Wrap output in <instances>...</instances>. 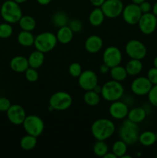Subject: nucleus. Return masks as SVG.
<instances>
[{
  "label": "nucleus",
  "instance_id": "1",
  "mask_svg": "<svg viewBox=\"0 0 157 158\" xmlns=\"http://www.w3.org/2000/svg\"><path fill=\"white\" fill-rule=\"evenodd\" d=\"M115 131V123L107 118L95 120L91 126V133L96 140H106L110 138Z\"/></svg>",
  "mask_w": 157,
  "mask_h": 158
},
{
  "label": "nucleus",
  "instance_id": "2",
  "mask_svg": "<svg viewBox=\"0 0 157 158\" xmlns=\"http://www.w3.org/2000/svg\"><path fill=\"white\" fill-rule=\"evenodd\" d=\"M0 14L5 22L10 24L18 23L22 16V12L19 4L14 0H6L2 4Z\"/></svg>",
  "mask_w": 157,
  "mask_h": 158
},
{
  "label": "nucleus",
  "instance_id": "3",
  "mask_svg": "<svg viewBox=\"0 0 157 158\" xmlns=\"http://www.w3.org/2000/svg\"><path fill=\"white\" fill-rule=\"evenodd\" d=\"M139 134L138 124L133 123L129 119L124 120L119 129V137L128 145H132L137 143Z\"/></svg>",
  "mask_w": 157,
  "mask_h": 158
},
{
  "label": "nucleus",
  "instance_id": "4",
  "mask_svg": "<svg viewBox=\"0 0 157 158\" xmlns=\"http://www.w3.org/2000/svg\"><path fill=\"white\" fill-rule=\"evenodd\" d=\"M124 87L121 82L112 80L107 81L102 86L101 97L108 102H114L119 100L124 94Z\"/></svg>",
  "mask_w": 157,
  "mask_h": 158
},
{
  "label": "nucleus",
  "instance_id": "5",
  "mask_svg": "<svg viewBox=\"0 0 157 158\" xmlns=\"http://www.w3.org/2000/svg\"><path fill=\"white\" fill-rule=\"evenodd\" d=\"M58 40L56 35L51 32H44L35 37L34 46L38 51L46 53L52 51L56 46Z\"/></svg>",
  "mask_w": 157,
  "mask_h": 158
},
{
  "label": "nucleus",
  "instance_id": "6",
  "mask_svg": "<svg viewBox=\"0 0 157 158\" xmlns=\"http://www.w3.org/2000/svg\"><path fill=\"white\" fill-rule=\"evenodd\" d=\"M72 97L69 93L65 91H58L54 93L49 98V106L53 110L63 111L69 109L72 104Z\"/></svg>",
  "mask_w": 157,
  "mask_h": 158
},
{
  "label": "nucleus",
  "instance_id": "7",
  "mask_svg": "<svg viewBox=\"0 0 157 158\" xmlns=\"http://www.w3.org/2000/svg\"><path fill=\"white\" fill-rule=\"evenodd\" d=\"M22 125L26 134L36 137H39L45 129V123L42 119L35 114L26 116Z\"/></svg>",
  "mask_w": 157,
  "mask_h": 158
},
{
  "label": "nucleus",
  "instance_id": "8",
  "mask_svg": "<svg viewBox=\"0 0 157 158\" xmlns=\"http://www.w3.org/2000/svg\"><path fill=\"white\" fill-rule=\"evenodd\" d=\"M125 52L130 59L142 60L147 55V49L143 43L138 40H131L125 46Z\"/></svg>",
  "mask_w": 157,
  "mask_h": 158
},
{
  "label": "nucleus",
  "instance_id": "9",
  "mask_svg": "<svg viewBox=\"0 0 157 158\" xmlns=\"http://www.w3.org/2000/svg\"><path fill=\"white\" fill-rule=\"evenodd\" d=\"M100 8L106 18L115 19L122 15L124 6L120 0H106Z\"/></svg>",
  "mask_w": 157,
  "mask_h": 158
},
{
  "label": "nucleus",
  "instance_id": "10",
  "mask_svg": "<svg viewBox=\"0 0 157 158\" xmlns=\"http://www.w3.org/2000/svg\"><path fill=\"white\" fill-rule=\"evenodd\" d=\"M140 32L144 35H151L155 31L157 27V16L152 12L142 15L138 23Z\"/></svg>",
  "mask_w": 157,
  "mask_h": 158
},
{
  "label": "nucleus",
  "instance_id": "11",
  "mask_svg": "<svg viewBox=\"0 0 157 158\" xmlns=\"http://www.w3.org/2000/svg\"><path fill=\"white\" fill-rule=\"evenodd\" d=\"M142 15L143 13L140 10L139 6L132 2L124 6L122 12V15L125 23L131 26L138 24Z\"/></svg>",
  "mask_w": 157,
  "mask_h": 158
},
{
  "label": "nucleus",
  "instance_id": "12",
  "mask_svg": "<svg viewBox=\"0 0 157 158\" xmlns=\"http://www.w3.org/2000/svg\"><path fill=\"white\" fill-rule=\"evenodd\" d=\"M78 86L83 90H92L98 85L99 80L97 74L90 69L83 70L82 73L78 77Z\"/></svg>",
  "mask_w": 157,
  "mask_h": 158
},
{
  "label": "nucleus",
  "instance_id": "13",
  "mask_svg": "<svg viewBox=\"0 0 157 158\" xmlns=\"http://www.w3.org/2000/svg\"><path fill=\"white\" fill-rule=\"evenodd\" d=\"M123 60V54L118 47L114 46H109L103 52V60L109 68L120 65Z\"/></svg>",
  "mask_w": 157,
  "mask_h": 158
},
{
  "label": "nucleus",
  "instance_id": "14",
  "mask_svg": "<svg viewBox=\"0 0 157 158\" xmlns=\"http://www.w3.org/2000/svg\"><path fill=\"white\" fill-rule=\"evenodd\" d=\"M152 86V84L147 77H139L132 80V83H131L130 89L131 91L135 95L142 97V96L147 95L149 91H150Z\"/></svg>",
  "mask_w": 157,
  "mask_h": 158
},
{
  "label": "nucleus",
  "instance_id": "15",
  "mask_svg": "<svg viewBox=\"0 0 157 158\" xmlns=\"http://www.w3.org/2000/svg\"><path fill=\"white\" fill-rule=\"evenodd\" d=\"M7 118L11 123L14 125H22L26 117V113L24 108L18 104L11 105L6 111Z\"/></svg>",
  "mask_w": 157,
  "mask_h": 158
},
{
  "label": "nucleus",
  "instance_id": "16",
  "mask_svg": "<svg viewBox=\"0 0 157 158\" xmlns=\"http://www.w3.org/2000/svg\"><path fill=\"white\" fill-rule=\"evenodd\" d=\"M129 110V106L127 103L120 100L112 102L109 108V113L111 117L118 120L126 118Z\"/></svg>",
  "mask_w": 157,
  "mask_h": 158
},
{
  "label": "nucleus",
  "instance_id": "17",
  "mask_svg": "<svg viewBox=\"0 0 157 158\" xmlns=\"http://www.w3.org/2000/svg\"><path fill=\"white\" fill-rule=\"evenodd\" d=\"M103 46V39L97 35H91L85 41V49L89 53H97L101 50Z\"/></svg>",
  "mask_w": 157,
  "mask_h": 158
},
{
  "label": "nucleus",
  "instance_id": "18",
  "mask_svg": "<svg viewBox=\"0 0 157 158\" xmlns=\"http://www.w3.org/2000/svg\"><path fill=\"white\" fill-rule=\"evenodd\" d=\"M10 68L13 72L18 73H22L26 72V69L29 67L28 58L22 56H16L11 60Z\"/></svg>",
  "mask_w": 157,
  "mask_h": 158
},
{
  "label": "nucleus",
  "instance_id": "19",
  "mask_svg": "<svg viewBox=\"0 0 157 158\" xmlns=\"http://www.w3.org/2000/svg\"><path fill=\"white\" fill-rule=\"evenodd\" d=\"M146 116H147V112L144 107L136 106V107L129 110V113H128L127 119H129L133 123L139 124V123L144 121L145 119L146 118Z\"/></svg>",
  "mask_w": 157,
  "mask_h": 158
},
{
  "label": "nucleus",
  "instance_id": "20",
  "mask_svg": "<svg viewBox=\"0 0 157 158\" xmlns=\"http://www.w3.org/2000/svg\"><path fill=\"white\" fill-rule=\"evenodd\" d=\"M73 33L74 32H72L70 27L66 25V26L59 27L55 35H56L58 43L66 45L71 43V41L73 39Z\"/></svg>",
  "mask_w": 157,
  "mask_h": 158
},
{
  "label": "nucleus",
  "instance_id": "21",
  "mask_svg": "<svg viewBox=\"0 0 157 158\" xmlns=\"http://www.w3.org/2000/svg\"><path fill=\"white\" fill-rule=\"evenodd\" d=\"M45 53H43L41 51H38L35 49L32 52H31L30 55L28 57V61L30 67L38 69L43 65L45 61Z\"/></svg>",
  "mask_w": 157,
  "mask_h": 158
},
{
  "label": "nucleus",
  "instance_id": "22",
  "mask_svg": "<svg viewBox=\"0 0 157 158\" xmlns=\"http://www.w3.org/2000/svg\"><path fill=\"white\" fill-rule=\"evenodd\" d=\"M138 142L144 147H151L156 143L155 133L151 131H146L140 133L139 135Z\"/></svg>",
  "mask_w": 157,
  "mask_h": 158
},
{
  "label": "nucleus",
  "instance_id": "23",
  "mask_svg": "<svg viewBox=\"0 0 157 158\" xmlns=\"http://www.w3.org/2000/svg\"><path fill=\"white\" fill-rule=\"evenodd\" d=\"M128 75L129 76H137L142 72L143 69V64L141 60L131 59L125 66Z\"/></svg>",
  "mask_w": 157,
  "mask_h": 158
},
{
  "label": "nucleus",
  "instance_id": "24",
  "mask_svg": "<svg viewBox=\"0 0 157 158\" xmlns=\"http://www.w3.org/2000/svg\"><path fill=\"white\" fill-rule=\"evenodd\" d=\"M17 41L24 47H29L34 46L35 36L30 31L22 30L17 35Z\"/></svg>",
  "mask_w": 157,
  "mask_h": 158
},
{
  "label": "nucleus",
  "instance_id": "25",
  "mask_svg": "<svg viewBox=\"0 0 157 158\" xmlns=\"http://www.w3.org/2000/svg\"><path fill=\"white\" fill-rule=\"evenodd\" d=\"M105 18L106 17H105L101 8L95 7L89 14V22L92 26L97 27V26H99L103 24Z\"/></svg>",
  "mask_w": 157,
  "mask_h": 158
},
{
  "label": "nucleus",
  "instance_id": "26",
  "mask_svg": "<svg viewBox=\"0 0 157 158\" xmlns=\"http://www.w3.org/2000/svg\"><path fill=\"white\" fill-rule=\"evenodd\" d=\"M109 73H110L111 77L112 80H115L118 82H123L127 78L128 73L126 72V68L123 66L118 65L114 67L110 68L109 70Z\"/></svg>",
  "mask_w": 157,
  "mask_h": 158
},
{
  "label": "nucleus",
  "instance_id": "27",
  "mask_svg": "<svg viewBox=\"0 0 157 158\" xmlns=\"http://www.w3.org/2000/svg\"><path fill=\"white\" fill-rule=\"evenodd\" d=\"M18 23L22 30L25 31L32 32L35 29V26H36V21L31 15H22Z\"/></svg>",
  "mask_w": 157,
  "mask_h": 158
},
{
  "label": "nucleus",
  "instance_id": "28",
  "mask_svg": "<svg viewBox=\"0 0 157 158\" xmlns=\"http://www.w3.org/2000/svg\"><path fill=\"white\" fill-rule=\"evenodd\" d=\"M83 100L89 106H95L100 103L101 97L99 94L92 89V90L86 91L83 95Z\"/></svg>",
  "mask_w": 157,
  "mask_h": 158
},
{
  "label": "nucleus",
  "instance_id": "29",
  "mask_svg": "<svg viewBox=\"0 0 157 158\" xmlns=\"http://www.w3.org/2000/svg\"><path fill=\"white\" fill-rule=\"evenodd\" d=\"M37 144V137L27 134L22 137L20 140V147L24 151H31L34 149Z\"/></svg>",
  "mask_w": 157,
  "mask_h": 158
},
{
  "label": "nucleus",
  "instance_id": "30",
  "mask_svg": "<svg viewBox=\"0 0 157 158\" xmlns=\"http://www.w3.org/2000/svg\"><path fill=\"white\" fill-rule=\"evenodd\" d=\"M127 143L120 139V140H116V141L112 144V152L116 156L117 158H122L123 155H125V154L127 153Z\"/></svg>",
  "mask_w": 157,
  "mask_h": 158
},
{
  "label": "nucleus",
  "instance_id": "31",
  "mask_svg": "<svg viewBox=\"0 0 157 158\" xmlns=\"http://www.w3.org/2000/svg\"><path fill=\"white\" fill-rule=\"evenodd\" d=\"M109 152V147L105 140H96L93 145V153L95 156L103 157Z\"/></svg>",
  "mask_w": 157,
  "mask_h": 158
},
{
  "label": "nucleus",
  "instance_id": "32",
  "mask_svg": "<svg viewBox=\"0 0 157 158\" xmlns=\"http://www.w3.org/2000/svg\"><path fill=\"white\" fill-rule=\"evenodd\" d=\"M52 22L55 26H58V28L62 27V26H66L68 23V17L64 12H56L52 15Z\"/></svg>",
  "mask_w": 157,
  "mask_h": 158
},
{
  "label": "nucleus",
  "instance_id": "33",
  "mask_svg": "<svg viewBox=\"0 0 157 158\" xmlns=\"http://www.w3.org/2000/svg\"><path fill=\"white\" fill-rule=\"evenodd\" d=\"M13 33L12 24L9 23H3L0 24V39H8L12 36Z\"/></svg>",
  "mask_w": 157,
  "mask_h": 158
},
{
  "label": "nucleus",
  "instance_id": "34",
  "mask_svg": "<svg viewBox=\"0 0 157 158\" xmlns=\"http://www.w3.org/2000/svg\"><path fill=\"white\" fill-rule=\"evenodd\" d=\"M24 73L26 80L30 82V83H35L38 80V77H39L38 73L37 72V69H35V68L29 66Z\"/></svg>",
  "mask_w": 157,
  "mask_h": 158
},
{
  "label": "nucleus",
  "instance_id": "35",
  "mask_svg": "<svg viewBox=\"0 0 157 158\" xmlns=\"http://www.w3.org/2000/svg\"><path fill=\"white\" fill-rule=\"evenodd\" d=\"M83 72L82 66L78 63H72L69 66V73L71 77L78 78Z\"/></svg>",
  "mask_w": 157,
  "mask_h": 158
},
{
  "label": "nucleus",
  "instance_id": "36",
  "mask_svg": "<svg viewBox=\"0 0 157 158\" xmlns=\"http://www.w3.org/2000/svg\"><path fill=\"white\" fill-rule=\"evenodd\" d=\"M147 96L149 103L152 106L157 108V85H152Z\"/></svg>",
  "mask_w": 157,
  "mask_h": 158
},
{
  "label": "nucleus",
  "instance_id": "37",
  "mask_svg": "<svg viewBox=\"0 0 157 158\" xmlns=\"http://www.w3.org/2000/svg\"><path fill=\"white\" fill-rule=\"evenodd\" d=\"M147 77L152 85H157V68L152 67L149 69L147 73Z\"/></svg>",
  "mask_w": 157,
  "mask_h": 158
},
{
  "label": "nucleus",
  "instance_id": "38",
  "mask_svg": "<svg viewBox=\"0 0 157 158\" xmlns=\"http://www.w3.org/2000/svg\"><path fill=\"white\" fill-rule=\"evenodd\" d=\"M69 26L70 29H72L73 32H80L83 29V24H82L81 21L78 19H73L69 23Z\"/></svg>",
  "mask_w": 157,
  "mask_h": 158
},
{
  "label": "nucleus",
  "instance_id": "39",
  "mask_svg": "<svg viewBox=\"0 0 157 158\" xmlns=\"http://www.w3.org/2000/svg\"><path fill=\"white\" fill-rule=\"evenodd\" d=\"M11 102L8 98L4 97H0V111L6 112L11 106Z\"/></svg>",
  "mask_w": 157,
  "mask_h": 158
},
{
  "label": "nucleus",
  "instance_id": "40",
  "mask_svg": "<svg viewBox=\"0 0 157 158\" xmlns=\"http://www.w3.org/2000/svg\"><path fill=\"white\" fill-rule=\"evenodd\" d=\"M139 8H140V10H141L142 13L144 14V13H148V12H151L152 11V5L149 2L146 1L143 2L142 3H140L139 5Z\"/></svg>",
  "mask_w": 157,
  "mask_h": 158
},
{
  "label": "nucleus",
  "instance_id": "41",
  "mask_svg": "<svg viewBox=\"0 0 157 158\" xmlns=\"http://www.w3.org/2000/svg\"><path fill=\"white\" fill-rule=\"evenodd\" d=\"M109 70H110V68H109V66H108L106 64V63H103V64L100 66L99 71H100V73H103V74L108 73L109 72Z\"/></svg>",
  "mask_w": 157,
  "mask_h": 158
},
{
  "label": "nucleus",
  "instance_id": "42",
  "mask_svg": "<svg viewBox=\"0 0 157 158\" xmlns=\"http://www.w3.org/2000/svg\"><path fill=\"white\" fill-rule=\"evenodd\" d=\"M105 1L106 0H89L91 4L93 6H95V7H101V6L103 4Z\"/></svg>",
  "mask_w": 157,
  "mask_h": 158
},
{
  "label": "nucleus",
  "instance_id": "43",
  "mask_svg": "<svg viewBox=\"0 0 157 158\" xmlns=\"http://www.w3.org/2000/svg\"><path fill=\"white\" fill-rule=\"evenodd\" d=\"M36 1L41 6H47V5L50 4L52 0H36Z\"/></svg>",
  "mask_w": 157,
  "mask_h": 158
},
{
  "label": "nucleus",
  "instance_id": "44",
  "mask_svg": "<svg viewBox=\"0 0 157 158\" xmlns=\"http://www.w3.org/2000/svg\"><path fill=\"white\" fill-rule=\"evenodd\" d=\"M152 13H153L155 16H157V2H155L152 6Z\"/></svg>",
  "mask_w": 157,
  "mask_h": 158
},
{
  "label": "nucleus",
  "instance_id": "45",
  "mask_svg": "<svg viewBox=\"0 0 157 158\" xmlns=\"http://www.w3.org/2000/svg\"><path fill=\"white\" fill-rule=\"evenodd\" d=\"M103 157L104 158H117L116 156H115L112 152H108L107 154H106Z\"/></svg>",
  "mask_w": 157,
  "mask_h": 158
},
{
  "label": "nucleus",
  "instance_id": "46",
  "mask_svg": "<svg viewBox=\"0 0 157 158\" xmlns=\"http://www.w3.org/2000/svg\"><path fill=\"white\" fill-rule=\"evenodd\" d=\"M94 91H95L96 93H98V94H99L100 95H101V92H102V86H99V84L97 85V86H95V87L93 89Z\"/></svg>",
  "mask_w": 157,
  "mask_h": 158
},
{
  "label": "nucleus",
  "instance_id": "47",
  "mask_svg": "<svg viewBox=\"0 0 157 158\" xmlns=\"http://www.w3.org/2000/svg\"><path fill=\"white\" fill-rule=\"evenodd\" d=\"M131 1H132V3H135V4L139 5L140 3H142L143 2L146 1V0H131Z\"/></svg>",
  "mask_w": 157,
  "mask_h": 158
},
{
  "label": "nucleus",
  "instance_id": "48",
  "mask_svg": "<svg viewBox=\"0 0 157 158\" xmlns=\"http://www.w3.org/2000/svg\"><path fill=\"white\" fill-rule=\"evenodd\" d=\"M15 2H16L17 3H18V4H22V3L26 2H27L28 0H14Z\"/></svg>",
  "mask_w": 157,
  "mask_h": 158
},
{
  "label": "nucleus",
  "instance_id": "49",
  "mask_svg": "<svg viewBox=\"0 0 157 158\" xmlns=\"http://www.w3.org/2000/svg\"><path fill=\"white\" fill-rule=\"evenodd\" d=\"M153 66L157 68V56L155 57V59H154L153 60Z\"/></svg>",
  "mask_w": 157,
  "mask_h": 158
},
{
  "label": "nucleus",
  "instance_id": "50",
  "mask_svg": "<svg viewBox=\"0 0 157 158\" xmlns=\"http://www.w3.org/2000/svg\"><path fill=\"white\" fill-rule=\"evenodd\" d=\"M155 135H156V142H157V131H156V133H155Z\"/></svg>",
  "mask_w": 157,
  "mask_h": 158
},
{
  "label": "nucleus",
  "instance_id": "51",
  "mask_svg": "<svg viewBox=\"0 0 157 158\" xmlns=\"http://www.w3.org/2000/svg\"><path fill=\"white\" fill-rule=\"evenodd\" d=\"M120 1H123V0H120Z\"/></svg>",
  "mask_w": 157,
  "mask_h": 158
},
{
  "label": "nucleus",
  "instance_id": "52",
  "mask_svg": "<svg viewBox=\"0 0 157 158\" xmlns=\"http://www.w3.org/2000/svg\"><path fill=\"white\" fill-rule=\"evenodd\" d=\"M156 157H157V154H156Z\"/></svg>",
  "mask_w": 157,
  "mask_h": 158
}]
</instances>
